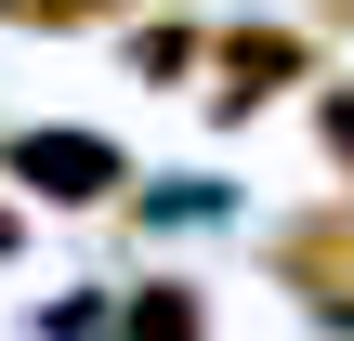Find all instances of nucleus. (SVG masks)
Returning <instances> with one entry per match:
<instances>
[{
	"label": "nucleus",
	"mask_w": 354,
	"mask_h": 341,
	"mask_svg": "<svg viewBox=\"0 0 354 341\" xmlns=\"http://www.w3.org/2000/svg\"><path fill=\"white\" fill-rule=\"evenodd\" d=\"M118 0H0V26H26V39H66V26H105Z\"/></svg>",
	"instance_id": "4"
},
{
	"label": "nucleus",
	"mask_w": 354,
	"mask_h": 341,
	"mask_svg": "<svg viewBox=\"0 0 354 341\" xmlns=\"http://www.w3.org/2000/svg\"><path fill=\"white\" fill-rule=\"evenodd\" d=\"M13 184H39L53 210H105V197H131V158L105 131H13Z\"/></svg>",
	"instance_id": "1"
},
{
	"label": "nucleus",
	"mask_w": 354,
	"mask_h": 341,
	"mask_svg": "<svg viewBox=\"0 0 354 341\" xmlns=\"http://www.w3.org/2000/svg\"><path fill=\"white\" fill-rule=\"evenodd\" d=\"M197 53H210V39H197V26H158V39H145V53H131V66H145V79H158V92H184V66H197Z\"/></svg>",
	"instance_id": "5"
},
{
	"label": "nucleus",
	"mask_w": 354,
	"mask_h": 341,
	"mask_svg": "<svg viewBox=\"0 0 354 341\" xmlns=\"http://www.w3.org/2000/svg\"><path fill=\"white\" fill-rule=\"evenodd\" d=\"M315 13H354V0H315Z\"/></svg>",
	"instance_id": "7"
},
{
	"label": "nucleus",
	"mask_w": 354,
	"mask_h": 341,
	"mask_svg": "<svg viewBox=\"0 0 354 341\" xmlns=\"http://www.w3.org/2000/svg\"><path fill=\"white\" fill-rule=\"evenodd\" d=\"M315 145L342 158V184H354V79H328V92H315Z\"/></svg>",
	"instance_id": "6"
},
{
	"label": "nucleus",
	"mask_w": 354,
	"mask_h": 341,
	"mask_svg": "<svg viewBox=\"0 0 354 341\" xmlns=\"http://www.w3.org/2000/svg\"><path fill=\"white\" fill-rule=\"evenodd\" d=\"M276 276L302 289V315L354 329V210H328V223H289V237H276Z\"/></svg>",
	"instance_id": "2"
},
{
	"label": "nucleus",
	"mask_w": 354,
	"mask_h": 341,
	"mask_svg": "<svg viewBox=\"0 0 354 341\" xmlns=\"http://www.w3.org/2000/svg\"><path fill=\"white\" fill-rule=\"evenodd\" d=\"M210 66H223V118H250V105H276V92L315 66V39H302V26H223Z\"/></svg>",
	"instance_id": "3"
}]
</instances>
